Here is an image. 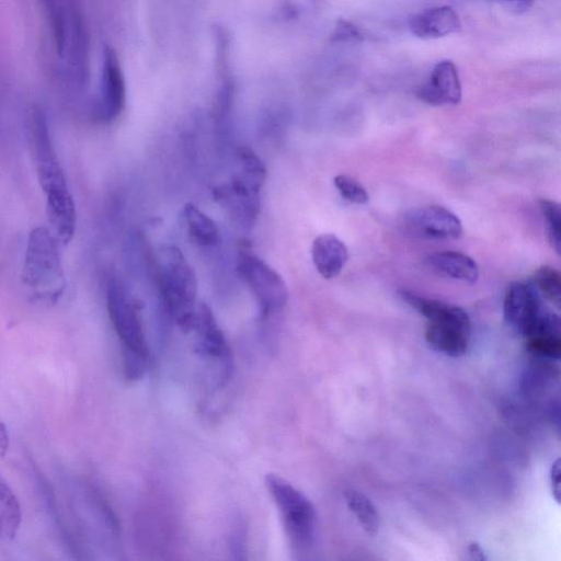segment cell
<instances>
[{"instance_id": "1", "label": "cell", "mask_w": 561, "mask_h": 561, "mask_svg": "<svg viewBox=\"0 0 561 561\" xmlns=\"http://www.w3.org/2000/svg\"><path fill=\"white\" fill-rule=\"evenodd\" d=\"M26 128L31 158L45 196L49 228L61 244H68L77 226L76 204L43 108L32 107Z\"/></svg>"}, {"instance_id": "2", "label": "cell", "mask_w": 561, "mask_h": 561, "mask_svg": "<svg viewBox=\"0 0 561 561\" xmlns=\"http://www.w3.org/2000/svg\"><path fill=\"white\" fill-rule=\"evenodd\" d=\"M60 245L44 226L34 227L27 236L21 278L30 297L42 305L56 304L66 288Z\"/></svg>"}, {"instance_id": "3", "label": "cell", "mask_w": 561, "mask_h": 561, "mask_svg": "<svg viewBox=\"0 0 561 561\" xmlns=\"http://www.w3.org/2000/svg\"><path fill=\"white\" fill-rule=\"evenodd\" d=\"M157 279L163 304L183 332L193 331L197 279L183 252L168 245L157 253Z\"/></svg>"}, {"instance_id": "4", "label": "cell", "mask_w": 561, "mask_h": 561, "mask_svg": "<svg viewBox=\"0 0 561 561\" xmlns=\"http://www.w3.org/2000/svg\"><path fill=\"white\" fill-rule=\"evenodd\" d=\"M106 308L121 342L124 375L128 380H138L146 373L149 346L135 300L115 279L107 285Z\"/></svg>"}, {"instance_id": "5", "label": "cell", "mask_w": 561, "mask_h": 561, "mask_svg": "<svg viewBox=\"0 0 561 561\" xmlns=\"http://www.w3.org/2000/svg\"><path fill=\"white\" fill-rule=\"evenodd\" d=\"M265 485L278 508L291 550L299 556L309 552L316 536L313 504L300 490L278 476H266Z\"/></svg>"}, {"instance_id": "6", "label": "cell", "mask_w": 561, "mask_h": 561, "mask_svg": "<svg viewBox=\"0 0 561 561\" xmlns=\"http://www.w3.org/2000/svg\"><path fill=\"white\" fill-rule=\"evenodd\" d=\"M238 274L255 297L261 319L283 310L289 291L282 275L261 257L242 253L238 262Z\"/></svg>"}, {"instance_id": "7", "label": "cell", "mask_w": 561, "mask_h": 561, "mask_svg": "<svg viewBox=\"0 0 561 561\" xmlns=\"http://www.w3.org/2000/svg\"><path fill=\"white\" fill-rule=\"evenodd\" d=\"M193 330L196 332V353L218 365L225 385L231 378L233 369L232 353L208 305L197 306Z\"/></svg>"}, {"instance_id": "8", "label": "cell", "mask_w": 561, "mask_h": 561, "mask_svg": "<svg viewBox=\"0 0 561 561\" xmlns=\"http://www.w3.org/2000/svg\"><path fill=\"white\" fill-rule=\"evenodd\" d=\"M126 100V85L118 56L114 48L103 49L100 96L94 116L102 123H111L122 113Z\"/></svg>"}, {"instance_id": "9", "label": "cell", "mask_w": 561, "mask_h": 561, "mask_svg": "<svg viewBox=\"0 0 561 561\" xmlns=\"http://www.w3.org/2000/svg\"><path fill=\"white\" fill-rule=\"evenodd\" d=\"M545 308L531 284L513 282L507 286L503 302L504 320L522 336L530 333Z\"/></svg>"}, {"instance_id": "10", "label": "cell", "mask_w": 561, "mask_h": 561, "mask_svg": "<svg viewBox=\"0 0 561 561\" xmlns=\"http://www.w3.org/2000/svg\"><path fill=\"white\" fill-rule=\"evenodd\" d=\"M422 102L434 105H456L461 100V83L458 70L450 60L438 62L428 80L416 91Z\"/></svg>"}, {"instance_id": "11", "label": "cell", "mask_w": 561, "mask_h": 561, "mask_svg": "<svg viewBox=\"0 0 561 561\" xmlns=\"http://www.w3.org/2000/svg\"><path fill=\"white\" fill-rule=\"evenodd\" d=\"M408 221L419 234L430 239H458L462 233L460 219L449 209L438 205L413 209Z\"/></svg>"}, {"instance_id": "12", "label": "cell", "mask_w": 561, "mask_h": 561, "mask_svg": "<svg viewBox=\"0 0 561 561\" xmlns=\"http://www.w3.org/2000/svg\"><path fill=\"white\" fill-rule=\"evenodd\" d=\"M461 22L457 12L449 5L425 9L409 20L410 32L422 39H435L456 33Z\"/></svg>"}, {"instance_id": "13", "label": "cell", "mask_w": 561, "mask_h": 561, "mask_svg": "<svg viewBox=\"0 0 561 561\" xmlns=\"http://www.w3.org/2000/svg\"><path fill=\"white\" fill-rule=\"evenodd\" d=\"M424 335L427 344L435 351L450 357H459L469 347L470 322H428Z\"/></svg>"}, {"instance_id": "14", "label": "cell", "mask_w": 561, "mask_h": 561, "mask_svg": "<svg viewBox=\"0 0 561 561\" xmlns=\"http://www.w3.org/2000/svg\"><path fill=\"white\" fill-rule=\"evenodd\" d=\"M312 262L318 273L325 279L337 276L348 259L344 242L333 233L318 236L311 247Z\"/></svg>"}, {"instance_id": "15", "label": "cell", "mask_w": 561, "mask_h": 561, "mask_svg": "<svg viewBox=\"0 0 561 561\" xmlns=\"http://www.w3.org/2000/svg\"><path fill=\"white\" fill-rule=\"evenodd\" d=\"M526 350L536 359L558 360L561 357L560 320L558 316L546 318L527 337Z\"/></svg>"}, {"instance_id": "16", "label": "cell", "mask_w": 561, "mask_h": 561, "mask_svg": "<svg viewBox=\"0 0 561 561\" xmlns=\"http://www.w3.org/2000/svg\"><path fill=\"white\" fill-rule=\"evenodd\" d=\"M399 296L410 307L415 309L420 314L428 320V322L439 321H458L469 322L468 313L460 307L449 305L439 300L420 296L413 291L401 289Z\"/></svg>"}, {"instance_id": "17", "label": "cell", "mask_w": 561, "mask_h": 561, "mask_svg": "<svg viewBox=\"0 0 561 561\" xmlns=\"http://www.w3.org/2000/svg\"><path fill=\"white\" fill-rule=\"evenodd\" d=\"M427 262L435 271L454 279L473 284L479 277L476 261L460 252H435L427 257Z\"/></svg>"}, {"instance_id": "18", "label": "cell", "mask_w": 561, "mask_h": 561, "mask_svg": "<svg viewBox=\"0 0 561 561\" xmlns=\"http://www.w3.org/2000/svg\"><path fill=\"white\" fill-rule=\"evenodd\" d=\"M184 217L191 239L201 247H215L220 241V231L216 222L196 205L184 206Z\"/></svg>"}, {"instance_id": "19", "label": "cell", "mask_w": 561, "mask_h": 561, "mask_svg": "<svg viewBox=\"0 0 561 561\" xmlns=\"http://www.w3.org/2000/svg\"><path fill=\"white\" fill-rule=\"evenodd\" d=\"M22 523V510L18 496L0 480V541H11Z\"/></svg>"}, {"instance_id": "20", "label": "cell", "mask_w": 561, "mask_h": 561, "mask_svg": "<svg viewBox=\"0 0 561 561\" xmlns=\"http://www.w3.org/2000/svg\"><path fill=\"white\" fill-rule=\"evenodd\" d=\"M237 172L232 178L261 191L266 179V168L256 152L247 146L239 147L237 150Z\"/></svg>"}, {"instance_id": "21", "label": "cell", "mask_w": 561, "mask_h": 561, "mask_svg": "<svg viewBox=\"0 0 561 561\" xmlns=\"http://www.w3.org/2000/svg\"><path fill=\"white\" fill-rule=\"evenodd\" d=\"M344 497L347 507L355 515L363 529L369 535L378 533L380 518L370 500L355 490H347Z\"/></svg>"}, {"instance_id": "22", "label": "cell", "mask_w": 561, "mask_h": 561, "mask_svg": "<svg viewBox=\"0 0 561 561\" xmlns=\"http://www.w3.org/2000/svg\"><path fill=\"white\" fill-rule=\"evenodd\" d=\"M535 287L547 300L560 306L561 301V276L558 270L552 266L543 265L534 273Z\"/></svg>"}, {"instance_id": "23", "label": "cell", "mask_w": 561, "mask_h": 561, "mask_svg": "<svg viewBox=\"0 0 561 561\" xmlns=\"http://www.w3.org/2000/svg\"><path fill=\"white\" fill-rule=\"evenodd\" d=\"M539 208L546 221L548 239L554 251L561 249V211L558 203L550 199H539Z\"/></svg>"}, {"instance_id": "24", "label": "cell", "mask_w": 561, "mask_h": 561, "mask_svg": "<svg viewBox=\"0 0 561 561\" xmlns=\"http://www.w3.org/2000/svg\"><path fill=\"white\" fill-rule=\"evenodd\" d=\"M333 183L340 195L350 203L362 205L369 199L366 188L350 175L339 174L333 179Z\"/></svg>"}, {"instance_id": "25", "label": "cell", "mask_w": 561, "mask_h": 561, "mask_svg": "<svg viewBox=\"0 0 561 561\" xmlns=\"http://www.w3.org/2000/svg\"><path fill=\"white\" fill-rule=\"evenodd\" d=\"M332 39L334 42L360 43L364 41V35L353 23L346 20H339L332 33Z\"/></svg>"}, {"instance_id": "26", "label": "cell", "mask_w": 561, "mask_h": 561, "mask_svg": "<svg viewBox=\"0 0 561 561\" xmlns=\"http://www.w3.org/2000/svg\"><path fill=\"white\" fill-rule=\"evenodd\" d=\"M550 484L552 496L560 503V460L556 459L550 468Z\"/></svg>"}, {"instance_id": "27", "label": "cell", "mask_w": 561, "mask_h": 561, "mask_svg": "<svg viewBox=\"0 0 561 561\" xmlns=\"http://www.w3.org/2000/svg\"><path fill=\"white\" fill-rule=\"evenodd\" d=\"M504 5H506L510 10L515 12H524L530 8L534 0H496Z\"/></svg>"}, {"instance_id": "28", "label": "cell", "mask_w": 561, "mask_h": 561, "mask_svg": "<svg viewBox=\"0 0 561 561\" xmlns=\"http://www.w3.org/2000/svg\"><path fill=\"white\" fill-rule=\"evenodd\" d=\"M10 447V437L8 430L3 422L0 420V457H4Z\"/></svg>"}, {"instance_id": "29", "label": "cell", "mask_w": 561, "mask_h": 561, "mask_svg": "<svg viewBox=\"0 0 561 561\" xmlns=\"http://www.w3.org/2000/svg\"><path fill=\"white\" fill-rule=\"evenodd\" d=\"M468 551H469L471 559H473V560H478V561L486 560V557H485L481 546L476 541H471L468 545Z\"/></svg>"}]
</instances>
